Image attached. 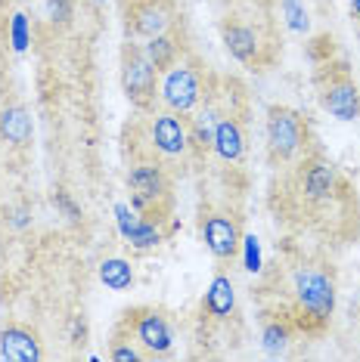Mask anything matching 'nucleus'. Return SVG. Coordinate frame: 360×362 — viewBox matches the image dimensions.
<instances>
[{"mask_svg":"<svg viewBox=\"0 0 360 362\" xmlns=\"http://www.w3.org/2000/svg\"><path fill=\"white\" fill-rule=\"evenodd\" d=\"M292 294L301 316L314 325H326L335 313V282L330 273L317 267H301L292 276Z\"/></svg>","mask_w":360,"mask_h":362,"instance_id":"1","label":"nucleus"},{"mask_svg":"<svg viewBox=\"0 0 360 362\" xmlns=\"http://www.w3.org/2000/svg\"><path fill=\"white\" fill-rule=\"evenodd\" d=\"M128 189H130V208L140 211L143 217L162 214L171 202V183L159 161H137L128 170Z\"/></svg>","mask_w":360,"mask_h":362,"instance_id":"2","label":"nucleus"},{"mask_svg":"<svg viewBox=\"0 0 360 362\" xmlns=\"http://www.w3.org/2000/svg\"><path fill=\"white\" fill-rule=\"evenodd\" d=\"M155 75H159V69L150 62L146 50L128 40V44L121 47V90H125L130 105H137V109H152Z\"/></svg>","mask_w":360,"mask_h":362,"instance_id":"3","label":"nucleus"},{"mask_svg":"<svg viewBox=\"0 0 360 362\" xmlns=\"http://www.w3.org/2000/svg\"><path fill=\"white\" fill-rule=\"evenodd\" d=\"M264 130H267V149L276 161L296 158L308 143L305 118H301L296 109H289V105H270Z\"/></svg>","mask_w":360,"mask_h":362,"instance_id":"4","label":"nucleus"},{"mask_svg":"<svg viewBox=\"0 0 360 362\" xmlns=\"http://www.w3.org/2000/svg\"><path fill=\"white\" fill-rule=\"evenodd\" d=\"M159 100L168 112L190 115L202 103V75L193 62H174L165 69V78L159 84Z\"/></svg>","mask_w":360,"mask_h":362,"instance_id":"5","label":"nucleus"},{"mask_svg":"<svg viewBox=\"0 0 360 362\" xmlns=\"http://www.w3.org/2000/svg\"><path fill=\"white\" fill-rule=\"evenodd\" d=\"M320 105L339 121H357L360 118V90L348 69H335L320 84Z\"/></svg>","mask_w":360,"mask_h":362,"instance_id":"6","label":"nucleus"},{"mask_svg":"<svg viewBox=\"0 0 360 362\" xmlns=\"http://www.w3.org/2000/svg\"><path fill=\"white\" fill-rule=\"evenodd\" d=\"M128 328L134 332L137 344L152 353V356H162V353H168L174 347V328L162 313L155 310H134L128 313Z\"/></svg>","mask_w":360,"mask_h":362,"instance_id":"7","label":"nucleus"},{"mask_svg":"<svg viewBox=\"0 0 360 362\" xmlns=\"http://www.w3.org/2000/svg\"><path fill=\"white\" fill-rule=\"evenodd\" d=\"M150 143L152 149L165 158H177L190 149V130H186L184 118L177 112H162L150 124Z\"/></svg>","mask_w":360,"mask_h":362,"instance_id":"8","label":"nucleus"},{"mask_svg":"<svg viewBox=\"0 0 360 362\" xmlns=\"http://www.w3.org/2000/svg\"><path fill=\"white\" fill-rule=\"evenodd\" d=\"M202 242H206V248L218 260H233L236 251H240L242 235L233 217H227V214H208L202 220Z\"/></svg>","mask_w":360,"mask_h":362,"instance_id":"9","label":"nucleus"},{"mask_svg":"<svg viewBox=\"0 0 360 362\" xmlns=\"http://www.w3.org/2000/svg\"><path fill=\"white\" fill-rule=\"evenodd\" d=\"M339 192V174L330 161H310L305 170H301V195L310 204H326L335 199Z\"/></svg>","mask_w":360,"mask_h":362,"instance_id":"10","label":"nucleus"},{"mask_svg":"<svg viewBox=\"0 0 360 362\" xmlns=\"http://www.w3.org/2000/svg\"><path fill=\"white\" fill-rule=\"evenodd\" d=\"M0 356L10 362H38L44 359L38 334L26 325H4L0 328Z\"/></svg>","mask_w":360,"mask_h":362,"instance_id":"11","label":"nucleus"},{"mask_svg":"<svg viewBox=\"0 0 360 362\" xmlns=\"http://www.w3.org/2000/svg\"><path fill=\"white\" fill-rule=\"evenodd\" d=\"M171 28V6L165 0H140V4L130 10V31L140 37H155L165 35Z\"/></svg>","mask_w":360,"mask_h":362,"instance_id":"12","label":"nucleus"},{"mask_svg":"<svg viewBox=\"0 0 360 362\" xmlns=\"http://www.w3.org/2000/svg\"><path fill=\"white\" fill-rule=\"evenodd\" d=\"M215 155L220 161H242V155H245V134H242V127H240V121L230 118V115H220V121H218V127H215Z\"/></svg>","mask_w":360,"mask_h":362,"instance_id":"13","label":"nucleus"},{"mask_svg":"<svg viewBox=\"0 0 360 362\" xmlns=\"http://www.w3.org/2000/svg\"><path fill=\"white\" fill-rule=\"evenodd\" d=\"M220 40H224L227 53H230L236 62H255L258 59L261 44H258L255 28L240 25V22H224V28H220Z\"/></svg>","mask_w":360,"mask_h":362,"instance_id":"14","label":"nucleus"},{"mask_svg":"<svg viewBox=\"0 0 360 362\" xmlns=\"http://www.w3.org/2000/svg\"><path fill=\"white\" fill-rule=\"evenodd\" d=\"M0 136L10 146H28L35 136V124H31V115L26 105H6L0 112Z\"/></svg>","mask_w":360,"mask_h":362,"instance_id":"15","label":"nucleus"},{"mask_svg":"<svg viewBox=\"0 0 360 362\" xmlns=\"http://www.w3.org/2000/svg\"><path fill=\"white\" fill-rule=\"evenodd\" d=\"M202 307H206V313H208V316H215V319H230L233 316L236 291H233L230 276L218 273L215 279H211L208 288H206V300H202Z\"/></svg>","mask_w":360,"mask_h":362,"instance_id":"16","label":"nucleus"},{"mask_svg":"<svg viewBox=\"0 0 360 362\" xmlns=\"http://www.w3.org/2000/svg\"><path fill=\"white\" fill-rule=\"evenodd\" d=\"M218 121H220V109L215 103H206L199 112L190 118V146L193 149H199V152H208L211 146H215V127H218Z\"/></svg>","mask_w":360,"mask_h":362,"instance_id":"17","label":"nucleus"},{"mask_svg":"<svg viewBox=\"0 0 360 362\" xmlns=\"http://www.w3.org/2000/svg\"><path fill=\"white\" fill-rule=\"evenodd\" d=\"M100 282L112 291H128L134 285V267L125 257H109L100 263Z\"/></svg>","mask_w":360,"mask_h":362,"instance_id":"18","label":"nucleus"},{"mask_svg":"<svg viewBox=\"0 0 360 362\" xmlns=\"http://www.w3.org/2000/svg\"><path fill=\"white\" fill-rule=\"evenodd\" d=\"M146 56H150V62L155 65L159 71H165V69H171V65L177 62V40L168 35H155V37H150L146 40Z\"/></svg>","mask_w":360,"mask_h":362,"instance_id":"19","label":"nucleus"},{"mask_svg":"<svg viewBox=\"0 0 360 362\" xmlns=\"http://www.w3.org/2000/svg\"><path fill=\"white\" fill-rule=\"evenodd\" d=\"M137 251H146V248H155L162 242V229L152 217H137V223L130 226V233L125 235Z\"/></svg>","mask_w":360,"mask_h":362,"instance_id":"20","label":"nucleus"},{"mask_svg":"<svg viewBox=\"0 0 360 362\" xmlns=\"http://www.w3.org/2000/svg\"><path fill=\"white\" fill-rule=\"evenodd\" d=\"M289 344V328L283 322H267L264 332H261V347L267 350V356H280Z\"/></svg>","mask_w":360,"mask_h":362,"instance_id":"21","label":"nucleus"},{"mask_svg":"<svg viewBox=\"0 0 360 362\" xmlns=\"http://www.w3.org/2000/svg\"><path fill=\"white\" fill-rule=\"evenodd\" d=\"M280 4H283V16H286V22H289V28L298 31V35H305L310 28L305 4H301V0H280Z\"/></svg>","mask_w":360,"mask_h":362,"instance_id":"22","label":"nucleus"},{"mask_svg":"<svg viewBox=\"0 0 360 362\" xmlns=\"http://www.w3.org/2000/svg\"><path fill=\"white\" fill-rule=\"evenodd\" d=\"M47 19H50V25H72V19H75V0H47Z\"/></svg>","mask_w":360,"mask_h":362,"instance_id":"23","label":"nucleus"},{"mask_svg":"<svg viewBox=\"0 0 360 362\" xmlns=\"http://www.w3.org/2000/svg\"><path fill=\"white\" fill-rule=\"evenodd\" d=\"M53 204H56V211H62L65 220H72V223H78V220H81V208L75 204V199L65 192V189H56V192H53Z\"/></svg>","mask_w":360,"mask_h":362,"instance_id":"24","label":"nucleus"},{"mask_svg":"<svg viewBox=\"0 0 360 362\" xmlns=\"http://www.w3.org/2000/svg\"><path fill=\"white\" fill-rule=\"evenodd\" d=\"M242 248H245V269H249V273H258L261 269V242H258V235H245Z\"/></svg>","mask_w":360,"mask_h":362,"instance_id":"25","label":"nucleus"},{"mask_svg":"<svg viewBox=\"0 0 360 362\" xmlns=\"http://www.w3.org/2000/svg\"><path fill=\"white\" fill-rule=\"evenodd\" d=\"M13 47H16V50H26V47H28V19H26V16H13Z\"/></svg>","mask_w":360,"mask_h":362,"instance_id":"26","label":"nucleus"},{"mask_svg":"<svg viewBox=\"0 0 360 362\" xmlns=\"http://www.w3.org/2000/svg\"><path fill=\"white\" fill-rule=\"evenodd\" d=\"M109 359H116V362H137V359H143V353L134 350V347H130V344H125V341H112Z\"/></svg>","mask_w":360,"mask_h":362,"instance_id":"27","label":"nucleus"},{"mask_svg":"<svg viewBox=\"0 0 360 362\" xmlns=\"http://www.w3.org/2000/svg\"><path fill=\"white\" fill-rule=\"evenodd\" d=\"M87 334H90V328H87V319L81 316V313H75V316L69 319V341H72V344H75V347H78V344H84V341H87Z\"/></svg>","mask_w":360,"mask_h":362,"instance_id":"28","label":"nucleus"},{"mask_svg":"<svg viewBox=\"0 0 360 362\" xmlns=\"http://www.w3.org/2000/svg\"><path fill=\"white\" fill-rule=\"evenodd\" d=\"M116 220H118V233H121V235H128V233H130V226L137 223V211H134V208H128V204H116Z\"/></svg>","mask_w":360,"mask_h":362,"instance_id":"29","label":"nucleus"},{"mask_svg":"<svg viewBox=\"0 0 360 362\" xmlns=\"http://www.w3.org/2000/svg\"><path fill=\"white\" fill-rule=\"evenodd\" d=\"M10 226H13V229H26V226H31V208H28V204H19V208L13 211Z\"/></svg>","mask_w":360,"mask_h":362,"instance_id":"30","label":"nucleus"},{"mask_svg":"<svg viewBox=\"0 0 360 362\" xmlns=\"http://www.w3.org/2000/svg\"><path fill=\"white\" fill-rule=\"evenodd\" d=\"M351 16L360 22V0H351Z\"/></svg>","mask_w":360,"mask_h":362,"instance_id":"31","label":"nucleus"},{"mask_svg":"<svg viewBox=\"0 0 360 362\" xmlns=\"http://www.w3.org/2000/svg\"><path fill=\"white\" fill-rule=\"evenodd\" d=\"M90 6H94V10H100V6H106V0H87Z\"/></svg>","mask_w":360,"mask_h":362,"instance_id":"32","label":"nucleus"}]
</instances>
